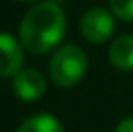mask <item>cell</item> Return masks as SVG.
<instances>
[{
	"label": "cell",
	"instance_id": "cell-2",
	"mask_svg": "<svg viewBox=\"0 0 133 132\" xmlns=\"http://www.w3.org/2000/svg\"><path fill=\"white\" fill-rule=\"evenodd\" d=\"M50 78L60 88H73L87 72V54L77 45L60 47L50 58Z\"/></svg>",
	"mask_w": 133,
	"mask_h": 132
},
{
	"label": "cell",
	"instance_id": "cell-8",
	"mask_svg": "<svg viewBox=\"0 0 133 132\" xmlns=\"http://www.w3.org/2000/svg\"><path fill=\"white\" fill-rule=\"evenodd\" d=\"M110 10L123 21H133V0H110Z\"/></svg>",
	"mask_w": 133,
	"mask_h": 132
},
{
	"label": "cell",
	"instance_id": "cell-1",
	"mask_svg": "<svg viewBox=\"0 0 133 132\" xmlns=\"http://www.w3.org/2000/svg\"><path fill=\"white\" fill-rule=\"evenodd\" d=\"M64 31L66 16L58 2H41L25 14L19 24V41L29 53L43 54L60 43Z\"/></svg>",
	"mask_w": 133,
	"mask_h": 132
},
{
	"label": "cell",
	"instance_id": "cell-3",
	"mask_svg": "<svg viewBox=\"0 0 133 132\" xmlns=\"http://www.w3.org/2000/svg\"><path fill=\"white\" fill-rule=\"evenodd\" d=\"M114 14L104 10V8H93V10L85 12L83 18H81V35L83 39H87L89 43H104L112 37L114 27H116V21H114Z\"/></svg>",
	"mask_w": 133,
	"mask_h": 132
},
{
	"label": "cell",
	"instance_id": "cell-9",
	"mask_svg": "<svg viewBox=\"0 0 133 132\" xmlns=\"http://www.w3.org/2000/svg\"><path fill=\"white\" fill-rule=\"evenodd\" d=\"M114 132H133V117L122 120L120 124L116 126V130H114Z\"/></svg>",
	"mask_w": 133,
	"mask_h": 132
},
{
	"label": "cell",
	"instance_id": "cell-4",
	"mask_svg": "<svg viewBox=\"0 0 133 132\" xmlns=\"http://www.w3.org/2000/svg\"><path fill=\"white\" fill-rule=\"evenodd\" d=\"M44 91H46V82L43 74L33 68H21L14 76V93L21 101H37L44 95Z\"/></svg>",
	"mask_w": 133,
	"mask_h": 132
},
{
	"label": "cell",
	"instance_id": "cell-10",
	"mask_svg": "<svg viewBox=\"0 0 133 132\" xmlns=\"http://www.w3.org/2000/svg\"><path fill=\"white\" fill-rule=\"evenodd\" d=\"M21 2H39V0H21Z\"/></svg>",
	"mask_w": 133,
	"mask_h": 132
},
{
	"label": "cell",
	"instance_id": "cell-6",
	"mask_svg": "<svg viewBox=\"0 0 133 132\" xmlns=\"http://www.w3.org/2000/svg\"><path fill=\"white\" fill-rule=\"evenodd\" d=\"M110 62L120 70H133V33L120 35L108 51Z\"/></svg>",
	"mask_w": 133,
	"mask_h": 132
},
{
	"label": "cell",
	"instance_id": "cell-11",
	"mask_svg": "<svg viewBox=\"0 0 133 132\" xmlns=\"http://www.w3.org/2000/svg\"><path fill=\"white\" fill-rule=\"evenodd\" d=\"M54 2H62V0H54Z\"/></svg>",
	"mask_w": 133,
	"mask_h": 132
},
{
	"label": "cell",
	"instance_id": "cell-7",
	"mask_svg": "<svg viewBox=\"0 0 133 132\" xmlns=\"http://www.w3.org/2000/svg\"><path fill=\"white\" fill-rule=\"evenodd\" d=\"M16 132H64V130L56 117L41 113V115H33L25 122H21Z\"/></svg>",
	"mask_w": 133,
	"mask_h": 132
},
{
	"label": "cell",
	"instance_id": "cell-5",
	"mask_svg": "<svg viewBox=\"0 0 133 132\" xmlns=\"http://www.w3.org/2000/svg\"><path fill=\"white\" fill-rule=\"evenodd\" d=\"M23 45L12 35L0 33V78H14L23 64Z\"/></svg>",
	"mask_w": 133,
	"mask_h": 132
}]
</instances>
